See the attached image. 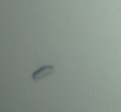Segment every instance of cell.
<instances>
[{
	"label": "cell",
	"mask_w": 121,
	"mask_h": 112,
	"mask_svg": "<svg viewBox=\"0 0 121 112\" xmlns=\"http://www.w3.org/2000/svg\"><path fill=\"white\" fill-rule=\"evenodd\" d=\"M55 71V67L51 66V65H48V66H42L40 69L36 70L33 73H32V79L33 80H39V79H43L48 76H50L52 72Z\"/></svg>",
	"instance_id": "6da1fadb"
}]
</instances>
